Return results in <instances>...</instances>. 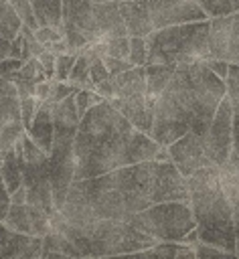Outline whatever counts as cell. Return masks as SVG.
Here are the masks:
<instances>
[{"instance_id": "6da1fadb", "label": "cell", "mask_w": 239, "mask_h": 259, "mask_svg": "<svg viewBox=\"0 0 239 259\" xmlns=\"http://www.w3.org/2000/svg\"><path fill=\"white\" fill-rule=\"evenodd\" d=\"M160 144L136 130L109 99L91 105L79 119L73 140L75 176L73 180L99 176L122 166L154 160Z\"/></svg>"}, {"instance_id": "7a4b0ae2", "label": "cell", "mask_w": 239, "mask_h": 259, "mask_svg": "<svg viewBox=\"0 0 239 259\" xmlns=\"http://www.w3.org/2000/svg\"><path fill=\"white\" fill-rule=\"evenodd\" d=\"M156 160H144L111 172L73 180L67 198L53 212L67 227H81L95 219H122L144 210L150 202Z\"/></svg>"}, {"instance_id": "3957f363", "label": "cell", "mask_w": 239, "mask_h": 259, "mask_svg": "<svg viewBox=\"0 0 239 259\" xmlns=\"http://www.w3.org/2000/svg\"><path fill=\"white\" fill-rule=\"evenodd\" d=\"M227 95V83L205 61L176 65L170 81L154 101L152 138L168 146L186 132L205 136L213 115Z\"/></svg>"}, {"instance_id": "277c9868", "label": "cell", "mask_w": 239, "mask_h": 259, "mask_svg": "<svg viewBox=\"0 0 239 259\" xmlns=\"http://www.w3.org/2000/svg\"><path fill=\"white\" fill-rule=\"evenodd\" d=\"M186 182L198 241L217 245L225 249L227 255H237L233 212L221 184L219 166H203L186 176Z\"/></svg>"}, {"instance_id": "5b68a950", "label": "cell", "mask_w": 239, "mask_h": 259, "mask_svg": "<svg viewBox=\"0 0 239 259\" xmlns=\"http://www.w3.org/2000/svg\"><path fill=\"white\" fill-rule=\"evenodd\" d=\"M122 34L128 32L117 0L63 4V36L69 51L81 53L87 42L107 40Z\"/></svg>"}, {"instance_id": "8992f818", "label": "cell", "mask_w": 239, "mask_h": 259, "mask_svg": "<svg viewBox=\"0 0 239 259\" xmlns=\"http://www.w3.org/2000/svg\"><path fill=\"white\" fill-rule=\"evenodd\" d=\"M211 20H194L154 28L146 36V65H184L205 61L209 57Z\"/></svg>"}, {"instance_id": "52a82bcc", "label": "cell", "mask_w": 239, "mask_h": 259, "mask_svg": "<svg viewBox=\"0 0 239 259\" xmlns=\"http://www.w3.org/2000/svg\"><path fill=\"white\" fill-rule=\"evenodd\" d=\"M132 225L156 241H184L194 231V217L188 200L152 202L144 210L132 214Z\"/></svg>"}, {"instance_id": "ba28073f", "label": "cell", "mask_w": 239, "mask_h": 259, "mask_svg": "<svg viewBox=\"0 0 239 259\" xmlns=\"http://www.w3.org/2000/svg\"><path fill=\"white\" fill-rule=\"evenodd\" d=\"M14 154L22 172V186L26 188V202L43 208L49 217L57 210L53 204L49 180V154L43 152L24 132L14 146Z\"/></svg>"}, {"instance_id": "9c48e42d", "label": "cell", "mask_w": 239, "mask_h": 259, "mask_svg": "<svg viewBox=\"0 0 239 259\" xmlns=\"http://www.w3.org/2000/svg\"><path fill=\"white\" fill-rule=\"evenodd\" d=\"M73 140H75V134H55L53 148L49 152V180H51L53 204L57 210L63 206L75 176Z\"/></svg>"}, {"instance_id": "30bf717a", "label": "cell", "mask_w": 239, "mask_h": 259, "mask_svg": "<svg viewBox=\"0 0 239 259\" xmlns=\"http://www.w3.org/2000/svg\"><path fill=\"white\" fill-rule=\"evenodd\" d=\"M205 152L211 164L223 166L229 160L231 146H233V123H231V101L225 95L213 115L211 125L207 127L205 136Z\"/></svg>"}, {"instance_id": "8fae6325", "label": "cell", "mask_w": 239, "mask_h": 259, "mask_svg": "<svg viewBox=\"0 0 239 259\" xmlns=\"http://www.w3.org/2000/svg\"><path fill=\"white\" fill-rule=\"evenodd\" d=\"M209 20V57L239 63V10Z\"/></svg>"}, {"instance_id": "7c38bea8", "label": "cell", "mask_w": 239, "mask_h": 259, "mask_svg": "<svg viewBox=\"0 0 239 259\" xmlns=\"http://www.w3.org/2000/svg\"><path fill=\"white\" fill-rule=\"evenodd\" d=\"M166 200H188V182L172 160L166 162L156 160L152 174L150 202H166Z\"/></svg>"}, {"instance_id": "4fadbf2b", "label": "cell", "mask_w": 239, "mask_h": 259, "mask_svg": "<svg viewBox=\"0 0 239 259\" xmlns=\"http://www.w3.org/2000/svg\"><path fill=\"white\" fill-rule=\"evenodd\" d=\"M148 10L154 28L209 18L194 0H148Z\"/></svg>"}, {"instance_id": "5bb4252c", "label": "cell", "mask_w": 239, "mask_h": 259, "mask_svg": "<svg viewBox=\"0 0 239 259\" xmlns=\"http://www.w3.org/2000/svg\"><path fill=\"white\" fill-rule=\"evenodd\" d=\"M168 152H170V160L184 176H190L194 170L203 166H211L205 152V140L194 132H186L184 136L170 142Z\"/></svg>"}, {"instance_id": "9a60e30c", "label": "cell", "mask_w": 239, "mask_h": 259, "mask_svg": "<svg viewBox=\"0 0 239 259\" xmlns=\"http://www.w3.org/2000/svg\"><path fill=\"white\" fill-rule=\"evenodd\" d=\"M2 223L14 231L34 235V237H45L51 231V217L43 208L30 202H22V204L10 202V208Z\"/></svg>"}, {"instance_id": "2e32d148", "label": "cell", "mask_w": 239, "mask_h": 259, "mask_svg": "<svg viewBox=\"0 0 239 259\" xmlns=\"http://www.w3.org/2000/svg\"><path fill=\"white\" fill-rule=\"evenodd\" d=\"M41 247L43 237L14 231L0 221V259H34L41 257Z\"/></svg>"}, {"instance_id": "e0dca14e", "label": "cell", "mask_w": 239, "mask_h": 259, "mask_svg": "<svg viewBox=\"0 0 239 259\" xmlns=\"http://www.w3.org/2000/svg\"><path fill=\"white\" fill-rule=\"evenodd\" d=\"M109 101L126 119H130V123L136 130H140L148 136L152 134L154 101H150L146 93H138V95H130V97H111Z\"/></svg>"}, {"instance_id": "ac0fdd59", "label": "cell", "mask_w": 239, "mask_h": 259, "mask_svg": "<svg viewBox=\"0 0 239 259\" xmlns=\"http://www.w3.org/2000/svg\"><path fill=\"white\" fill-rule=\"evenodd\" d=\"M128 36H148L154 30L148 0H117Z\"/></svg>"}, {"instance_id": "d6986e66", "label": "cell", "mask_w": 239, "mask_h": 259, "mask_svg": "<svg viewBox=\"0 0 239 259\" xmlns=\"http://www.w3.org/2000/svg\"><path fill=\"white\" fill-rule=\"evenodd\" d=\"M28 138L43 150V152H51L53 148V136H55V125H53V101L49 99H38V107L36 113L32 117L30 127L26 130Z\"/></svg>"}, {"instance_id": "ffe728a7", "label": "cell", "mask_w": 239, "mask_h": 259, "mask_svg": "<svg viewBox=\"0 0 239 259\" xmlns=\"http://www.w3.org/2000/svg\"><path fill=\"white\" fill-rule=\"evenodd\" d=\"M221 172V184L223 190L229 198L231 212H233V223H235V239H237V257H239V168L225 162L219 166Z\"/></svg>"}, {"instance_id": "44dd1931", "label": "cell", "mask_w": 239, "mask_h": 259, "mask_svg": "<svg viewBox=\"0 0 239 259\" xmlns=\"http://www.w3.org/2000/svg\"><path fill=\"white\" fill-rule=\"evenodd\" d=\"M41 257H81V253L61 231L51 229L43 237Z\"/></svg>"}, {"instance_id": "7402d4cb", "label": "cell", "mask_w": 239, "mask_h": 259, "mask_svg": "<svg viewBox=\"0 0 239 259\" xmlns=\"http://www.w3.org/2000/svg\"><path fill=\"white\" fill-rule=\"evenodd\" d=\"M18 117H20V97L16 85L8 77L0 75V125Z\"/></svg>"}, {"instance_id": "603a6c76", "label": "cell", "mask_w": 239, "mask_h": 259, "mask_svg": "<svg viewBox=\"0 0 239 259\" xmlns=\"http://www.w3.org/2000/svg\"><path fill=\"white\" fill-rule=\"evenodd\" d=\"M225 83H227V97L231 101V123H233V146L227 162L239 168V81L225 79Z\"/></svg>"}, {"instance_id": "cb8c5ba5", "label": "cell", "mask_w": 239, "mask_h": 259, "mask_svg": "<svg viewBox=\"0 0 239 259\" xmlns=\"http://www.w3.org/2000/svg\"><path fill=\"white\" fill-rule=\"evenodd\" d=\"M38 26L51 24L63 32V0H30Z\"/></svg>"}, {"instance_id": "d4e9b609", "label": "cell", "mask_w": 239, "mask_h": 259, "mask_svg": "<svg viewBox=\"0 0 239 259\" xmlns=\"http://www.w3.org/2000/svg\"><path fill=\"white\" fill-rule=\"evenodd\" d=\"M144 67H146V95L150 101H156V97L170 81L176 67L174 65H144Z\"/></svg>"}, {"instance_id": "484cf974", "label": "cell", "mask_w": 239, "mask_h": 259, "mask_svg": "<svg viewBox=\"0 0 239 259\" xmlns=\"http://www.w3.org/2000/svg\"><path fill=\"white\" fill-rule=\"evenodd\" d=\"M138 255L146 257H194L192 245L180 243V241H158L152 247L140 251Z\"/></svg>"}, {"instance_id": "4316f807", "label": "cell", "mask_w": 239, "mask_h": 259, "mask_svg": "<svg viewBox=\"0 0 239 259\" xmlns=\"http://www.w3.org/2000/svg\"><path fill=\"white\" fill-rule=\"evenodd\" d=\"M0 176L8 188V192L12 194L20 184H22V172H20V166H18V160H16V154H14V148L8 150L6 154H2V160H0Z\"/></svg>"}, {"instance_id": "83f0119b", "label": "cell", "mask_w": 239, "mask_h": 259, "mask_svg": "<svg viewBox=\"0 0 239 259\" xmlns=\"http://www.w3.org/2000/svg\"><path fill=\"white\" fill-rule=\"evenodd\" d=\"M22 26V20L18 18L16 10L8 0H0V36L12 40Z\"/></svg>"}, {"instance_id": "f1b7e54d", "label": "cell", "mask_w": 239, "mask_h": 259, "mask_svg": "<svg viewBox=\"0 0 239 259\" xmlns=\"http://www.w3.org/2000/svg\"><path fill=\"white\" fill-rule=\"evenodd\" d=\"M89 57L81 51L79 55H77V59H75V63H73V69H71V73H69V77H67V81L69 83H73L75 87H79V89H93V85H91V79H89Z\"/></svg>"}, {"instance_id": "f546056e", "label": "cell", "mask_w": 239, "mask_h": 259, "mask_svg": "<svg viewBox=\"0 0 239 259\" xmlns=\"http://www.w3.org/2000/svg\"><path fill=\"white\" fill-rule=\"evenodd\" d=\"M24 125H22V119H10L6 123L0 125V156L6 154L8 150H12L16 146V142L20 140V136L24 134Z\"/></svg>"}, {"instance_id": "4dcf8cb0", "label": "cell", "mask_w": 239, "mask_h": 259, "mask_svg": "<svg viewBox=\"0 0 239 259\" xmlns=\"http://www.w3.org/2000/svg\"><path fill=\"white\" fill-rule=\"evenodd\" d=\"M8 79H28V81L38 83V81H45L47 75H45V69H43L38 57H28V59L20 65V69H16L14 73L8 75Z\"/></svg>"}, {"instance_id": "1f68e13d", "label": "cell", "mask_w": 239, "mask_h": 259, "mask_svg": "<svg viewBox=\"0 0 239 259\" xmlns=\"http://www.w3.org/2000/svg\"><path fill=\"white\" fill-rule=\"evenodd\" d=\"M103 55L117 57V59H128V55H130V36L122 34V36H111V38L103 40Z\"/></svg>"}, {"instance_id": "d6a6232c", "label": "cell", "mask_w": 239, "mask_h": 259, "mask_svg": "<svg viewBox=\"0 0 239 259\" xmlns=\"http://www.w3.org/2000/svg\"><path fill=\"white\" fill-rule=\"evenodd\" d=\"M73 97H75V107H77L79 117H81V115H83L91 105H95V103L103 101V97H101L95 89H77V91L73 93Z\"/></svg>"}, {"instance_id": "836d02e7", "label": "cell", "mask_w": 239, "mask_h": 259, "mask_svg": "<svg viewBox=\"0 0 239 259\" xmlns=\"http://www.w3.org/2000/svg\"><path fill=\"white\" fill-rule=\"evenodd\" d=\"M77 55L79 53H73V51H65V53H59L57 55V59H55V79L57 81H67Z\"/></svg>"}, {"instance_id": "e575fe53", "label": "cell", "mask_w": 239, "mask_h": 259, "mask_svg": "<svg viewBox=\"0 0 239 259\" xmlns=\"http://www.w3.org/2000/svg\"><path fill=\"white\" fill-rule=\"evenodd\" d=\"M146 57H148L146 38L144 36H130V55H128V61L134 67H138V65H146Z\"/></svg>"}, {"instance_id": "d590c367", "label": "cell", "mask_w": 239, "mask_h": 259, "mask_svg": "<svg viewBox=\"0 0 239 259\" xmlns=\"http://www.w3.org/2000/svg\"><path fill=\"white\" fill-rule=\"evenodd\" d=\"M12 4V8L16 10L18 18L22 20V24H28L32 30L38 28V22H36V16H34V10H32V4L30 0H8Z\"/></svg>"}, {"instance_id": "8d00e7d4", "label": "cell", "mask_w": 239, "mask_h": 259, "mask_svg": "<svg viewBox=\"0 0 239 259\" xmlns=\"http://www.w3.org/2000/svg\"><path fill=\"white\" fill-rule=\"evenodd\" d=\"M198 4V8L209 16H223V14H229L233 12L231 10V0H194Z\"/></svg>"}, {"instance_id": "74e56055", "label": "cell", "mask_w": 239, "mask_h": 259, "mask_svg": "<svg viewBox=\"0 0 239 259\" xmlns=\"http://www.w3.org/2000/svg\"><path fill=\"white\" fill-rule=\"evenodd\" d=\"M79 87H75L73 83H69V81H57V79H53L51 81V95H49V101H61V99H65L67 95H73L75 91H77Z\"/></svg>"}, {"instance_id": "f35d334b", "label": "cell", "mask_w": 239, "mask_h": 259, "mask_svg": "<svg viewBox=\"0 0 239 259\" xmlns=\"http://www.w3.org/2000/svg\"><path fill=\"white\" fill-rule=\"evenodd\" d=\"M36 107H38V99L36 97H22L20 99V119H22L24 130L30 127L32 117L36 113Z\"/></svg>"}, {"instance_id": "ab89813d", "label": "cell", "mask_w": 239, "mask_h": 259, "mask_svg": "<svg viewBox=\"0 0 239 259\" xmlns=\"http://www.w3.org/2000/svg\"><path fill=\"white\" fill-rule=\"evenodd\" d=\"M89 61H91L89 63V79H91V85H97L99 81H105V79L111 77L109 71H107V67H105V63L101 61V57L89 59Z\"/></svg>"}, {"instance_id": "60d3db41", "label": "cell", "mask_w": 239, "mask_h": 259, "mask_svg": "<svg viewBox=\"0 0 239 259\" xmlns=\"http://www.w3.org/2000/svg\"><path fill=\"white\" fill-rule=\"evenodd\" d=\"M101 61L105 63V67H107L111 77H115V75H120V73H124V71L134 67L128 59H117V57H109V55H101Z\"/></svg>"}, {"instance_id": "b9f144b4", "label": "cell", "mask_w": 239, "mask_h": 259, "mask_svg": "<svg viewBox=\"0 0 239 259\" xmlns=\"http://www.w3.org/2000/svg\"><path fill=\"white\" fill-rule=\"evenodd\" d=\"M34 36H36V40H38V42L47 45V42H53V40H59V38H63V32H61L57 26H51V24H43V26H38V28L34 30Z\"/></svg>"}, {"instance_id": "7bdbcfd3", "label": "cell", "mask_w": 239, "mask_h": 259, "mask_svg": "<svg viewBox=\"0 0 239 259\" xmlns=\"http://www.w3.org/2000/svg\"><path fill=\"white\" fill-rule=\"evenodd\" d=\"M192 249H194V257H215V255H227L225 249L217 247V245H211V243H203V241H194L192 243Z\"/></svg>"}, {"instance_id": "ee69618b", "label": "cell", "mask_w": 239, "mask_h": 259, "mask_svg": "<svg viewBox=\"0 0 239 259\" xmlns=\"http://www.w3.org/2000/svg\"><path fill=\"white\" fill-rule=\"evenodd\" d=\"M55 59H57V55H55L53 51H49V49H45V51L38 55V61H41V65H43L45 75H47L49 81L55 79Z\"/></svg>"}, {"instance_id": "f6af8a7d", "label": "cell", "mask_w": 239, "mask_h": 259, "mask_svg": "<svg viewBox=\"0 0 239 259\" xmlns=\"http://www.w3.org/2000/svg\"><path fill=\"white\" fill-rule=\"evenodd\" d=\"M22 63H24V59H20V57H4V59H0V75L8 77L16 69H20Z\"/></svg>"}, {"instance_id": "bcb514c9", "label": "cell", "mask_w": 239, "mask_h": 259, "mask_svg": "<svg viewBox=\"0 0 239 259\" xmlns=\"http://www.w3.org/2000/svg\"><path fill=\"white\" fill-rule=\"evenodd\" d=\"M14 85H16V91H18V97H34V89H36V83L34 81H28V79H10Z\"/></svg>"}, {"instance_id": "7dc6e473", "label": "cell", "mask_w": 239, "mask_h": 259, "mask_svg": "<svg viewBox=\"0 0 239 259\" xmlns=\"http://www.w3.org/2000/svg\"><path fill=\"white\" fill-rule=\"evenodd\" d=\"M205 63H207V67H209L211 71H215V73H217L221 79H227V71H229V63H227V61L207 57V59H205Z\"/></svg>"}, {"instance_id": "c3c4849f", "label": "cell", "mask_w": 239, "mask_h": 259, "mask_svg": "<svg viewBox=\"0 0 239 259\" xmlns=\"http://www.w3.org/2000/svg\"><path fill=\"white\" fill-rule=\"evenodd\" d=\"M8 208H10V192H8V188L0 176V221H4Z\"/></svg>"}, {"instance_id": "681fc988", "label": "cell", "mask_w": 239, "mask_h": 259, "mask_svg": "<svg viewBox=\"0 0 239 259\" xmlns=\"http://www.w3.org/2000/svg\"><path fill=\"white\" fill-rule=\"evenodd\" d=\"M93 89L103 97V99H111L113 97V79H105V81H99L97 85H93Z\"/></svg>"}, {"instance_id": "f907efd6", "label": "cell", "mask_w": 239, "mask_h": 259, "mask_svg": "<svg viewBox=\"0 0 239 259\" xmlns=\"http://www.w3.org/2000/svg\"><path fill=\"white\" fill-rule=\"evenodd\" d=\"M51 95V81L45 79V81H38L36 83V89H34V97L36 99H49Z\"/></svg>"}, {"instance_id": "816d5d0a", "label": "cell", "mask_w": 239, "mask_h": 259, "mask_svg": "<svg viewBox=\"0 0 239 259\" xmlns=\"http://www.w3.org/2000/svg\"><path fill=\"white\" fill-rule=\"evenodd\" d=\"M10 202H14V204H22V202H26V188H24L22 184L10 194Z\"/></svg>"}, {"instance_id": "f5cc1de1", "label": "cell", "mask_w": 239, "mask_h": 259, "mask_svg": "<svg viewBox=\"0 0 239 259\" xmlns=\"http://www.w3.org/2000/svg\"><path fill=\"white\" fill-rule=\"evenodd\" d=\"M154 160H158V162H166V160H170L168 146H160V148H158V152H156V156H154Z\"/></svg>"}, {"instance_id": "db71d44e", "label": "cell", "mask_w": 239, "mask_h": 259, "mask_svg": "<svg viewBox=\"0 0 239 259\" xmlns=\"http://www.w3.org/2000/svg\"><path fill=\"white\" fill-rule=\"evenodd\" d=\"M4 57H10V40L0 36V59Z\"/></svg>"}, {"instance_id": "11a10c76", "label": "cell", "mask_w": 239, "mask_h": 259, "mask_svg": "<svg viewBox=\"0 0 239 259\" xmlns=\"http://www.w3.org/2000/svg\"><path fill=\"white\" fill-rule=\"evenodd\" d=\"M227 79H235V81H239V63H229Z\"/></svg>"}, {"instance_id": "9f6ffc18", "label": "cell", "mask_w": 239, "mask_h": 259, "mask_svg": "<svg viewBox=\"0 0 239 259\" xmlns=\"http://www.w3.org/2000/svg\"><path fill=\"white\" fill-rule=\"evenodd\" d=\"M231 10H233V12L239 10V0H231Z\"/></svg>"}, {"instance_id": "6f0895ef", "label": "cell", "mask_w": 239, "mask_h": 259, "mask_svg": "<svg viewBox=\"0 0 239 259\" xmlns=\"http://www.w3.org/2000/svg\"><path fill=\"white\" fill-rule=\"evenodd\" d=\"M69 2H99V0H63V4H69Z\"/></svg>"}]
</instances>
